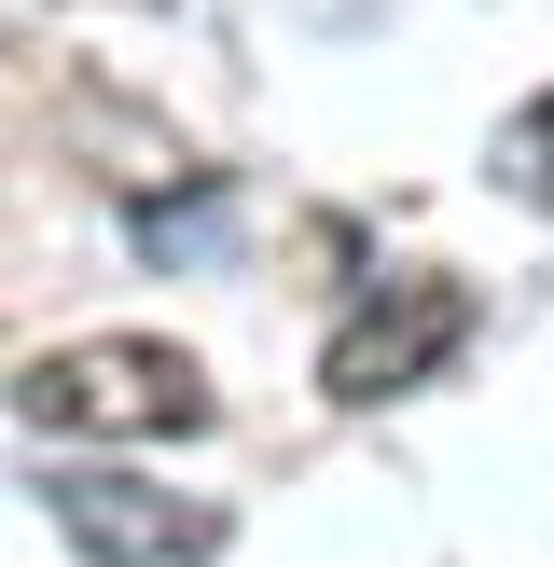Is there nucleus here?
<instances>
[{
	"label": "nucleus",
	"instance_id": "7ed1b4c3",
	"mask_svg": "<svg viewBox=\"0 0 554 567\" xmlns=\"http://www.w3.org/2000/svg\"><path fill=\"white\" fill-rule=\"evenodd\" d=\"M55 526H70L83 567H208L222 554L208 498H166L138 471H55Z\"/></svg>",
	"mask_w": 554,
	"mask_h": 567
},
{
	"label": "nucleus",
	"instance_id": "f03ea898",
	"mask_svg": "<svg viewBox=\"0 0 554 567\" xmlns=\"http://www.w3.org/2000/svg\"><path fill=\"white\" fill-rule=\"evenodd\" d=\"M458 347H471V291L416 264V277H388V291H360L347 319H332V347H319V388H332L347 415H375V402H402V388H430Z\"/></svg>",
	"mask_w": 554,
	"mask_h": 567
},
{
	"label": "nucleus",
	"instance_id": "20e7f679",
	"mask_svg": "<svg viewBox=\"0 0 554 567\" xmlns=\"http://www.w3.org/2000/svg\"><path fill=\"white\" fill-rule=\"evenodd\" d=\"M499 194L554 221V83H541V97L513 111V125H499Z\"/></svg>",
	"mask_w": 554,
	"mask_h": 567
},
{
	"label": "nucleus",
	"instance_id": "f257e3e1",
	"mask_svg": "<svg viewBox=\"0 0 554 567\" xmlns=\"http://www.w3.org/2000/svg\"><path fill=\"white\" fill-rule=\"evenodd\" d=\"M14 415L55 443H181L208 430V360L194 347H153V332H83V347H42L14 374Z\"/></svg>",
	"mask_w": 554,
	"mask_h": 567
}]
</instances>
